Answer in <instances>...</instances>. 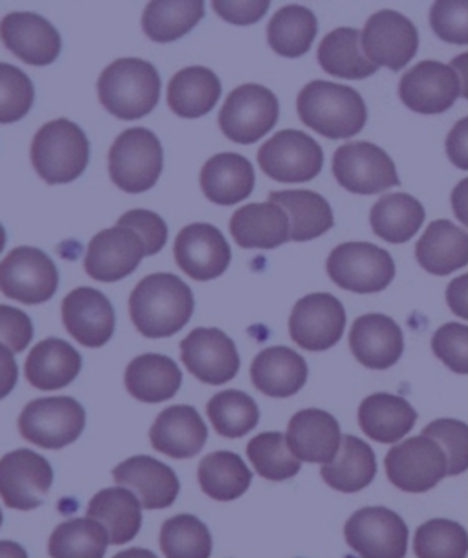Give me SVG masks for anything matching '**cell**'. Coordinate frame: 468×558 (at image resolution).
<instances>
[{"mask_svg":"<svg viewBox=\"0 0 468 558\" xmlns=\"http://www.w3.org/2000/svg\"><path fill=\"white\" fill-rule=\"evenodd\" d=\"M131 319L147 339H163L182 330L195 312L189 286L172 274H155L139 280L132 291Z\"/></svg>","mask_w":468,"mask_h":558,"instance_id":"6da1fadb","label":"cell"},{"mask_svg":"<svg viewBox=\"0 0 468 558\" xmlns=\"http://www.w3.org/2000/svg\"><path fill=\"white\" fill-rule=\"evenodd\" d=\"M304 125L330 140H348L365 129L368 120L359 92L330 81H311L297 99Z\"/></svg>","mask_w":468,"mask_h":558,"instance_id":"7a4b0ae2","label":"cell"},{"mask_svg":"<svg viewBox=\"0 0 468 558\" xmlns=\"http://www.w3.org/2000/svg\"><path fill=\"white\" fill-rule=\"evenodd\" d=\"M161 81L144 59H118L99 75V101L118 120H141L160 101Z\"/></svg>","mask_w":468,"mask_h":558,"instance_id":"3957f363","label":"cell"},{"mask_svg":"<svg viewBox=\"0 0 468 558\" xmlns=\"http://www.w3.org/2000/svg\"><path fill=\"white\" fill-rule=\"evenodd\" d=\"M32 163L50 185L74 182L85 172L90 158V143L79 125L69 120H53L40 126L32 142Z\"/></svg>","mask_w":468,"mask_h":558,"instance_id":"277c9868","label":"cell"},{"mask_svg":"<svg viewBox=\"0 0 468 558\" xmlns=\"http://www.w3.org/2000/svg\"><path fill=\"white\" fill-rule=\"evenodd\" d=\"M109 171L112 182L125 193L139 194L155 187L163 171V148L155 132L136 126L115 137Z\"/></svg>","mask_w":468,"mask_h":558,"instance_id":"5b68a950","label":"cell"},{"mask_svg":"<svg viewBox=\"0 0 468 558\" xmlns=\"http://www.w3.org/2000/svg\"><path fill=\"white\" fill-rule=\"evenodd\" d=\"M325 269L330 279L359 295L378 293L395 279L394 258L389 251L368 242H346L332 251Z\"/></svg>","mask_w":468,"mask_h":558,"instance_id":"8992f818","label":"cell"},{"mask_svg":"<svg viewBox=\"0 0 468 558\" xmlns=\"http://www.w3.org/2000/svg\"><path fill=\"white\" fill-rule=\"evenodd\" d=\"M86 414L74 398H40L29 401L19 416V433L42 449H63L85 430Z\"/></svg>","mask_w":468,"mask_h":558,"instance_id":"52a82bcc","label":"cell"},{"mask_svg":"<svg viewBox=\"0 0 468 558\" xmlns=\"http://www.w3.org/2000/svg\"><path fill=\"white\" fill-rule=\"evenodd\" d=\"M279 112V99L273 92L249 83L229 94L218 121L231 142L251 145L276 125Z\"/></svg>","mask_w":468,"mask_h":558,"instance_id":"ba28073f","label":"cell"},{"mask_svg":"<svg viewBox=\"0 0 468 558\" xmlns=\"http://www.w3.org/2000/svg\"><path fill=\"white\" fill-rule=\"evenodd\" d=\"M59 286V274L52 258L37 247H15L0 263V291L23 304L50 301Z\"/></svg>","mask_w":468,"mask_h":558,"instance_id":"9c48e42d","label":"cell"},{"mask_svg":"<svg viewBox=\"0 0 468 558\" xmlns=\"http://www.w3.org/2000/svg\"><path fill=\"white\" fill-rule=\"evenodd\" d=\"M258 166L282 183H303L319 177L324 153L313 137L300 131H280L258 150Z\"/></svg>","mask_w":468,"mask_h":558,"instance_id":"30bf717a","label":"cell"},{"mask_svg":"<svg viewBox=\"0 0 468 558\" xmlns=\"http://www.w3.org/2000/svg\"><path fill=\"white\" fill-rule=\"evenodd\" d=\"M338 185L354 194H378L399 185L397 169L383 148L368 142L346 143L333 155Z\"/></svg>","mask_w":468,"mask_h":558,"instance_id":"8fae6325","label":"cell"},{"mask_svg":"<svg viewBox=\"0 0 468 558\" xmlns=\"http://www.w3.org/2000/svg\"><path fill=\"white\" fill-rule=\"evenodd\" d=\"M348 546L360 558H405L408 527L399 514L386 507H365L344 525Z\"/></svg>","mask_w":468,"mask_h":558,"instance_id":"7c38bea8","label":"cell"},{"mask_svg":"<svg viewBox=\"0 0 468 558\" xmlns=\"http://www.w3.org/2000/svg\"><path fill=\"white\" fill-rule=\"evenodd\" d=\"M384 468L397 489L424 493L445 478L446 456L434 439L416 436L392 447Z\"/></svg>","mask_w":468,"mask_h":558,"instance_id":"4fadbf2b","label":"cell"},{"mask_svg":"<svg viewBox=\"0 0 468 558\" xmlns=\"http://www.w3.org/2000/svg\"><path fill=\"white\" fill-rule=\"evenodd\" d=\"M52 484V465L34 450H13L0 458V498L10 509L32 511L42 506Z\"/></svg>","mask_w":468,"mask_h":558,"instance_id":"5bb4252c","label":"cell"},{"mask_svg":"<svg viewBox=\"0 0 468 558\" xmlns=\"http://www.w3.org/2000/svg\"><path fill=\"white\" fill-rule=\"evenodd\" d=\"M362 52L375 66L399 72L417 53L419 34L403 13L383 10L373 13L362 29Z\"/></svg>","mask_w":468,"mask_h":558,"instance_id":"9a60e30c","label":"cell"},{"mask_svg":"<svg viewBox=\"0 0 468 558\" xmlns=\"http://www.w3.org/2000/svg\"><path fill=\"white\" fill-rule=\"evenodd\" d=\"M344 326L343 302L330 293H313L295 304L290 317V336L308 352H324L341 341Z\"/></svg>","mask_w":468,"mask_h":558,"instance_id":"2e32d148","label":"cell"},{"mask_svg":"<svg viewBox=\"0 0 468 558\" xmlns=\"http://www.w3.org/2000/svg\"><path fill=\"white\" fill-rule=\"evenodd\" d=\"M185 368L207 385H223L241 371L233 339L218 328H196L180 344Z\"/></svg>","mask_w":468,"mask_h":558,"instance_id":"e0dca14e","label":"cell"},{"mask_svg":"<svg viewBox=\"0 0 468 558\" xmlns=\"http://www.w3.org/2000/svg\"><path fill=\"white\" fill-rule=\"evenodd\" d=\"M145 244L134 229L125 226L103 229L86 250L85 269L99 282H115L136 271L144 260Z\"/></svg>","mask_w":468,"mask_h":558,"instance_id":"ac0fdd59","label":"cell"},{"mask_svg":"<svg viewBox=\"0 0 468 558\" xmlns=\"http://www.w3.org/2000/svg\"><path fill=\"white\" fill-rule=\"evenodd\" d=\"M461 92L451 64L423 61L408 70L399 83L401 101L417 114H441L452 109Z\"/></svg>","mask_w":468,"mask_h":558,"instance_id":"d6986e66","label":"cell"},{"mask_svg":"<svg viewBox=\"0 0 468 558\" xmlns=\"http://www.w3.org/2000/svg\"><path fill=\"white\" fill-rule=\"evenodd\" d=\"M174 257L183 274L206 282L227 271L231 247L222 231L211 223H190L176 236Z\"/></svg>","mask_w":468,"mask_h":558,"instance_id":"ffe728a7","label":"cell"},{"mask_svg":"<svg viewBox=\"0 0 468 558\" xmlns=\"http://www.w3.org/2000/svg\"><path fill=\"white\" fill-rule=\"evenodd\" d=\"M63 325L83 347H104L114 336L115 312L101 291L77 288L64 296Z\"/></svg>","mask_w":468,"mask_h":558,"instance_id":"44dd1931","label":"cell"},{"mask_svg":"<svg viewBox=\"0 0 468 558\" xmlns=\"http://www.w3.org/2000/svg\"><path fill=\"white\" fill-rule=\"evenodd\" d=\"M0 39L10 52L34 66L52 64L61 53V35L37 13H10L0 21Z\"/></svg>","mask_w":468,"mask_h":558,"instance_id":"7402d4cb","label":"cell"},{"mask_svg":"<svg viewBox=\"0 0 468 558\" xmlns=\"http://www.w3.org/2000/svg\"><path fill=\"white\" fill-rule=\"evenodd\" d=\"M349 348L360 365L371 371H386L401 360L405 339L399 325L392 317L368 314L352 326Z\"/></svg>","mask_w":468,"mask_h":558,"instance_id":"603a6c76","label":"cell"},{"mask_svg":"<svg viewBox=\"0 0 468 558\" xmlns=\"http://www.w3.org/2000/svg\"><path fill=\"white\" fill-rule=\"evenodd\" d=\"M286 439L287 447L300 462L328 465L341 449L343 434L330 412L306 409L292 417Z\"/></svg>","mask_w":468,"mask_h":558,"instance_id":"cb8c5ba5","label":"cell"},{"mask_svg":"<svg viewBox=\"0 0 468 558\" xmlns=\"http://www.w3.org/2000/svg\"><path fill=\"white\" fill-rule=\"evenodd\" d=\"M114 482L134 490L144 509L171 507L180 493V480L165 463L150 456H132L114 469Z\"/></svg>","mask_w":468,"mask_h":558,"instance_id":"d4e9b609","label":"cell"},{"mask_svg":"<svg viewBox=\"0 0 468 558\" xmlns=\"http://www.w3.org/2000/svg\"><path fill=\"white\" fill-rule=\"evenodd\" d=\"M206 441V423L189 404L169 407L150 428V445L155 450L176 460L198 454Z\"/></svg>","mask_w":468,"mask_h":558,"instance_id":"484cf974","label":"cell"},{"mask_svg":"<svg viewBox=\"0 0 468 558\" xmlns=\"http://www.w3.org/2000/svg\"><path fill=\"white\" fill-rule=\"evenodd\" d=\"M290 233L287 213L273 202L241 207L231 218V234L244 250H274L292 240Z\"/></svg>","mask_w":468,"mask_h":558,"instance_id":"4316f807","label":"cell"},{"mask_svg":"<svg viewBox=\"0 0 468 558\" xmlns=\"http://www.w3.org/2000/svg\"><path fill=\"white\" fill-rule=\"evenodd\" d=\"M251 381L269 398H292L308 381V365L292 348H266L253 361Z\"/></svg>","mask_w":468,"mask_h":558,"instance_id":"83f0119b","label":"cell"},{"mask_svg":"<svg viewBox=\"0 0 468 558\" xmlns=\"http://www.w3.org/2000/svg\"><path fill=\"white\" fill-rule=\"evenodd\" d=\"M201 191L212 204L236 206L255 189L251 161L234 153L212 156L200 172Z\"/></svg>","mask_w":468,"mask_h":558,"instance_id":"f1b7e54d","label":"cell"},{"mask_svg":"<svg viewBox=\"0 0 468 558\" xmlns=\"http://www.w3.org/2000/svg\"><path fill=\"white\" fill-rule=\"evenodd\" d=\"M83 368L81 353L63 339H45L29 352L24 374L29 385L39 390L69 387Z\"/></svg>","mask_w":468,"mask_h":558,"instance_id":"f546056e","label":"cell"},{"mask_svg":"<svg viewBox=\"0 0 468 558\" xmlns=\"http://www.w3.org/2000/svg\"><path fill=\"white\" fill-rule=\"evenodd\" d=\"M417 263L432 275H451L468 266V233L448 220L430 223L416 245Z\"/></svg>","mask_w":468,"mask_h":558,"instance_id":"4dcf8cb0","label":"cell"},{"mask_svg":"<svg viewBox=\"0 0 468 558\" xmlns=\"http://www.w3.org/2000/svg\"><path fill=\"white\" fill-rule=\"evenodd\" d=\"M417 422L414 411L405 398L392 393H373L359 407V425L362 433L379 444H395L410 433Z\"/></svg>","mask_w":468,"mask_h":558,"instance_id":"1f68e13d","label":"cell"},{"mask_svg":"<svg viewBox=\"0 0 468 558\" xmlns=\"http://www.w3.org/2000/svg\"><path fill=\"white\" fill-rule=\"evenodd\" d=\"M222 96V83L206 66H189L172 77L167 90V104L183 120H196L209 114Z\"/></svg>","mask_w":468,"mask_h":558,"instance_id":"d6a6232c","label":"cell"},{"mask_svg":"<svg viewBox=\"0 0 468 558\" xmlns=\"http://www.w3.org/2000/svg\"><path fill=\"white\" fill-rule=\"evenodd\" d=\"M182 371L160 353H144L125 372V387L132 398L144 403H161L174 398L182 387Z\"/></svg>","mask_w":468,"mask_h":558,"instance_id":"836d02e7","label":"cell"},{"mask_svg":"<svg viewBox=\"0 0 468 558\" xmlns=\"http://www.w3.org/2000/svg\"><path fill=\"white\" fill-rule=\"evenodd\" d=\"M88 519L98 520L109 533L110 544L121 546L134 541L141 530V504L125 487L99 490L86 509Z\"/></svg>","mask_w":468,"mask_h":558,"instance_id":"e575fe53","label":"cell"},{"mask_svg":"<svg viewBox=\"0 0 468 558\" xmlns=\"http://www.w3.org/2000/svg\"><path fill=\"white\" fill-rule=\"evenodd\" d=\"M378 462L370 445L355 436H343V444L332 463L322 465L320 476L332 489L359 493L375 478Z\"/></svg>","mask_w":468,"mask_h":558,"instance_id":"d590c367","label":"cell"},{"mask_svg":"<svg viewBox=\"0 0 468 558\" xmlns=\"http://www.w3.org/2000/svg\"><path fill=\"white\" fill-rule=\"evenodd\" d=\"M269 202L282 207L290 217V239L308 242L333 228V211L328 199L313 191H276L269 193Z\"/></svg>","mask_w":468,"mask_h":558,"instance_id":"8d00e7d4","label":"cell"},{"mask_svg":"<svg viewBox=\"0 0 468 558\" xmlns=\"http://www.w3.org/2000/svg\"><path fill=\"white\" fill-rule=\"evenodd\" d=\"M424 207L410 194H384L371 207L370 223L373 233L390 244H405L423 226Z\"/></svg>","mask_w":468,"mask_h":558,"instance_id":"74e56055","label":"cell"},{"mask_svg":"<svg viewBox=\"0 0 468 558\" xmlns=\"http://www.w3.org/2000/svg\"><path fill=\"white\" fill-rule=\"evenodd\" d=\"M320 66L333 77L365 80L378 72L362 52L360 32L355 28H337L325 35L319 46Z\"/></svg>","mask_w":468,"mask_h":558,"instance_id":"f35d334b","label":"cell"},{"mask_svg":"<svg viewBox=\"0 0 468 558\" xmlns=\"http://www.w3.org/2000/svg\"><path fill=\"white\" fill-rule=\"evenodd\" d=\"M253 474L241 456L227 450L206 456L198 468V482L209 498L231 501L241 498L249 485Z\"/></svg>","mask_w":468,"mask_h":558,"instance_id":"ab89813d","label":"cell"},{"mask_svg":"<svg viewBox=\"0 0 468 558\" xmlns=\"http://www.w3.org/2000/svg\"><path fill=\"white\" fill-rule=\"evenodd\" d=\"M317 17L308 8H280L268 24V43L282 58H300L309 52L317 37Z\"/></svg>","mask_w":468,"mask_h":558,"instance_id":"60d3db41","label":"cell"},{"mask_svg":"<svg viewBox=\"0 0 468 558\" xmlns=\"http://www.w3.org/2000/svg\"><path fill=\"white\" fill-rule=\"evenodd\" d=\"M110 536L94 519H72L58 525L48 541L52 558H103Z\"/></svg>","mask_w":468,"mask_h":558,"instance_id":"b9f144b4","label":"cell"},{"mask_svg":"<svg viewBox=\"0 0 468 558\" xmlns=\"http://www.w3.org/2000/svg\"><path fill=\"white\" fill-rule=\"evenodd\" d=\"M204 2H150L141 26L156 43H171L189 34L204 17Z\"/></svg>","mask_w":468,"mask_h":558,"instance_id":"7bdbcfd3","label":"cell"},{"mask_svg":"<svg viewBox=\"0 0 468 558\" xmlns=\"http://www.w3.org/2000/svg\"><path fill=\"white\" fill-rule=\"evenodd\" d=\"M207 416L220 436L234 439L246 436L257 427L260 412L249 393L225 390L212 396L211 401L207 403Z\"/></svg>","mask_w":468,"mask_h":558,"instance_id":"ee69618b","label":"cell"},{"mask_svg":"<svg viewBox=\"0 0 468 558\" xmlns=\"http://www.w3.org/2000/svg\"><path fill=\"white\" fill-rule=\"evenodd\" d=\"M160 546L167 558H209L212 536L201 520L177 514L161 527Z\"/></svg>","mask_w":468,"mask_h":558,"instance_id":"f6af8a7d","label":"cell"},{"mask_svg":"<svg viewBox=\"0 0 468 558\" xmlns=\"http://www.w3.org/2000/svg\"><path fill=\"white\" fill-rule=\"evenodd\" d=\"M247 456L255 471L271 482H284L300 471V460L290 450L282 433L258 434L247 445Z\"/></svg>","mask_w":468,"mask_h":558,"instance_id":"bcb514c9","label":"cell"},{"mask_svg":"<svg viewBox=\"0 0 468 558\" xmlns=\"http://www.w3.org/2000/svg\"><path fill=\"white\" fill-rule=\"evenodd\" d=\"M414 553L417 558H467V530L452 520H430L416 531Z\"/></svg>","mask_w":468,"mask_h":558,"instance_id":"7dc6e473","label":"cell"},{"mask_svg":"<svg viewBox=\"0 0 468 558\" xmlns=\"http://www.w3.org/2000/svg\"><path fill=\"white\" fill-rule=\"evenodd\" d=\"M34 101V83L28 75L13 64L0 63V123L23 120Z\"/></svg>","mask_w":468,"mask_h":558,"instance_id":"c3c4849f","label":"cell"},{"mask_svg":"<svg viewBox=\"0 0 468 558\" xmlns=\"http://www.w3.org/2000/svg\"><path fill=\"white\" fill-rule=\"evenodd\" d=\"M446 456V476H457L468 469V425L457 420H435L423 428Z\"/></svg>","mask_w":468,"mask_h":558,"instance_id":"681fc988","label":"cell"},{"mask_svg":"<svg viewBox=\"0 0 468 558\" xmlns=\"http://www.w3.org/2000/svg\"><path fill=\"white\" fill-rule=\"evenodd\" d=\"M430 24L435 35L451 45H468V0L434 2Z\"/></svg>","mask_w":468,"mask_h":558,"instance_id":"f907efd6","label":"cell"},{"mask_svg":"<svg viewBox=\"0 0 468 558\" xmlns=\"http://www.w3.org/2000/svg\"><path fill=\"white\" fill-rule=\"evenodd\" d=\"M435 357L456 374H468V326L446 323L432 337Z\"/></svg>","mask_w":468,"mask_h":558,"instance_id":"816d5d0a","label":"cell"},{"mask_svg":"<svg viewBox=\"0 0 468 558\" xmlns=\"http://www.w3.org/2000/svg\"><path fill=\"white\" fill-rule=\"evenodd\" d=\"M118 226L134 229L139 234V239L144 240L147 257L160 253L169 239V229H167L163 218L156 213L147 211V209H134V211L125 213L120 218Z\"/></svg>","mask_w":468,"mask_h":558,"instance_id":"f5cc1de1","label":"cell"},{"mask_svg":"<svg viewBox=\"0 0 468 558\" xmlns=\"http://www.w3.org/2000/svg\"><path fill=\"white\" fill-rule=\"evenodd\" d=\"M34 339V325L23 310L0 304V344L12 353L23 352Z\"/></svg>","mask_w":468,"mask_h":558,"instance_id":"db71d44e","label":"cell"},{"mask_svg":"<svg viewBox=\"0 0 468 558\" xmlns=\"http://www.w3.org/2000/svg\"><path fill=\"white\" fill-rule=\"evenodd\" d=\"M212 10L227 23L246 26L263 17V13L269 10V2H212Z\"/></svg>","mask_w":468,"mask_h":558,"instance_id":"11a10c76","label":"cell"},{"mask_svg":"<svg viewBox=\"0 0 468 558\" xmlns=\"http://www.w3.org/2000/svg\"><path fill=\"white\" fill-rule=\"evenodd\" d=\"M446 155L457 169L468 171V118L457 121L446 136Z\"/></svg>","mask_w":468,"mask_h":558,"instance_id":"9f6ffc18","label":"cell"},{"mask_svg":"<svg viewBox=\"0 0 468 558\" xmlns=\"http://www.w3.org/2000/svg\"><path fill=\"white\" fill-rule=\"evenodd\" d=\"M446 302L457 317L468 320V274L452 280L446 288Z\"/></svg>","mask_w":468,"mask_h":558,"instance_id":"6f0895ef","label":"cell"},{"mask_svg":"<svg viewBox=\"0 0 468 558\" xmlns=\"http://www.w3.org/2000/svg\"><path fill=\"white\" fill-rule=\"evenodd\" d=\"M19 368L13 353L0 344V399L7 398L17 385Z\"/></svg>","mask_w":468,"mask_h":558,"instance_id":"680465c9","label":"cell"},{"mask_svg":"<svg viewBox=\"0 0 468 558\" xmlns=\"http://www.w3.org/2000/svg\"><path fill=\"white\" fill-rule=\"evenodd\" d=\"M452 211L457 220L468 228V178L457 183L452 191Z\"/></svg>","mask_w":468,"mask_h":558,"instance_id":"91938a15","label":"cell"},{"mask_svg":"<svg viewBox=\"0 0 468 558\" xmlns=\"http://www.w3.org/2000/svg\"><path fill=\"white\" fill-rule=\"evenodd\" d=\"M451 66L454 69V72H456L459 81H461V92H459V96L468 99V52L457 56L456 59H452Z\"/></svg>","mask_w":468,"mask_h":558,"instance_id":"94428289","label":"cell"},{"mask_svg":"<svg viewBox=\"0 0 468 558\" xmlns=\"http://www.w3.org/2000/svg\"><path fill=\"white\" fill-rule=\"evenodd\" d=\"M0 558H28V553L17 542L0 541Z\"/></svg>","mask_w":468,"mask_h":558,"instance_id":"6125c7cd","label":"cell"},{"mask_svg":"<svg viewBox=\"0 0 468 558\" xmlns=\"http://www.w3.org/2000/svg\"><path fill=\"white\" fill-rule=\"evenodd\" d=\"M112 558H158L155 553L149 549H139V547H132V549H125V551L118 553Z\"/></svg>","mask_w":468,"mask_h":558,"instance_id":"be15d7a7","label":"cell"},{"mask_svg":"<svg viewBox=\"0 0 468 558\" xmlns=\"http://www.w3.org/2000/svg\"><path fill=\"white\" fill-rule=\"evenodd\" d=\"M4 245H7V231H4L2 223H0V253L4 250Z\"/></svg>","mask_w":468,"mask_h":558,"instance_id":"e7e4bbea","label":"cell"},{"mask_svg":"<svg viewBox=\"0 0 468 558\" xmlns=\"http://www.w3.org/2000/svg\"><path fill=\"white\" fill-rule=\"evenodd\" d=\"M0 525H2V511H0Z\"/></svg>","mask_w":468,"mask_h":558,"instance_id":"03108f58","label":"cell"}]
</instances>
